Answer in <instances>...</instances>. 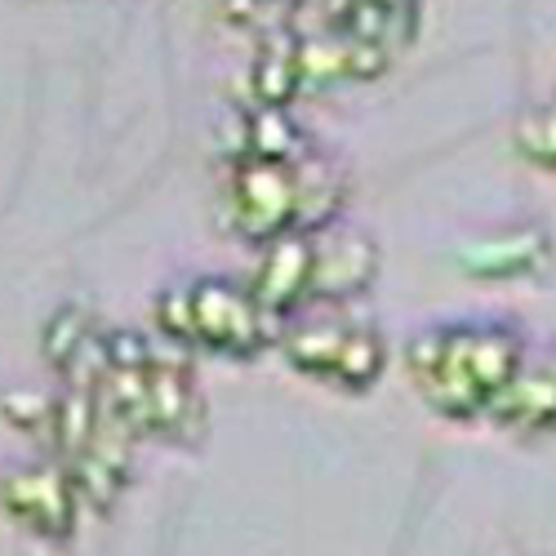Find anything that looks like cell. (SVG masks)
Wrapping results in <instances>:
<instances>
[{
	"label": "cell",
	"instance_id": "6da1fadb",
	"mask_svg": "<svg viewBox=\"0 0 556 556\" xmlns=\"http://www.w3.org/2000/svg\"><path fill=\"white\" fill-rule=\"evenodd\" d=\"M526 365V339L503 320H458L437 326L405 343V369L419 396L441 419L468 424L490 414L494 396L517 379Z\"/></svg>",
	"mask_w": 556,
	"mask_h": 556
},
{
	"label": "cell",
	"instance_id": "7a4b0ae2",
	"mask_svg": "<svg viewBox=\"0 0 556 556\" xmlns=\"http://www.w3.org/2000/svg\"><path fill=\"white\" fill-rule=\"evenodd\" d=\"M188 294H192V320H197V348L223 352V356H258L281 339L286 320L258 307V299L227 281V276H188Z\"/></svg>",
	"mask_w": 556,
	"mask_h": 556
},
{
	"label": "cell",
	"instance_id": "3957f363",
	"mask_svg": "<svg viewBox=\"0 0 556 556\" xmlns=\"http://www.w3.org/2000/svg\"><path fill=\"white\" fill-rule=\"evenodd\" d=\"M294 161H258V156H237L227 169V192H223V214L227 227L241 241H271L281 231H294Z\"/></svg>",
	"mask_w": 556,
	"mask_h": 556
},
{
	"label": "cell",
	"instance_id": "277c9868",
	"mask_svg": "<svg viewBox=\"0 0 556 556\" xmlns=\"http://www.w3.org/2000/svg\"><path fill=\"white\" fill-rule=\"evenodd\" d=\"M0 507L36 539H67L76 530L80 494L63 463H27V468L0 477Z\"/></svg>",
	"mask_w": 556,
	"mask_h": 556
},
{
	"label": "cell",
	"instance_id": "5b68a950",
	"mask_svg": "<svg viewBox=\"0 0 556 556\" xmlns=\"http://www.w3.org/2000/svg\"><path fill=\"white\" fill-rule=\"evenodd\" d=\"M148 414H152V437L169 445H201L205 437V405L192 383V361L188 348L178 343H152L148 365Z\"/></svg>",
	"mask_w": 556,
	"mask_h": 556
},
{
	"label": "cell",
	"instance_id": "8992f818",
	"mask_svg": "<svg viewBox=\"0 0 556 556\" xmlns=\"http://www.w3.org/2000/svg\"><path fill=\"white\" fill-rule=\"evenodd\" d=\"M379 276V250L365 231H339L326 227L312 237V290L307 303L343 307L356 294H365Z\"/></svg>",
	"mask_w": 556,
	"mask_h": 556
},
{
	"label": "cell",
	"instance_id": "52a82bcc",
	"mask_svg": "<svg viewBox=\"0 0 556 556\" xmlns=\"http://www.w3.org/2000/svg\"><path fill=\"white\" fill-rule=\"evenodd\" d=\"M490 419L517 441L556 437V343H547L539 356H526L517 379L494 396Z\"/></svg>",
	"mask_w": 556,
	"mask_h": 556
},
{
	"label": "cell",
	"instance_id": "ba28073f",
	"mask_svg": "<svg viewBox=\"0 0 556 556\" xmlns=\"http://www.w3.org/2000/svg\"><path fill=\"white\" fill-rule=\"evenodd\" d=\"M245 290L258 299L263 312L281 316V320L294 316L312 290V237H303V231H281V237L263 241Z\"/></svg>",
	"mask_w": 556,
	"mask_h": 556
},
{
	"label": "cell",
	"instance_id": "9c48e42d",
	"mask_svg": "<svg viewBox=\"0 0 556 556\" xmlns=\"http://www.w3.org/2000/svg\"><path fill=\"white\" fill-rule=\"evenodd\" d=\"M552 263V245L539 227H507L458 250V267L477 281H530Z\"/></svg>",
	"mask_w": 556,
	"mask_h": 556
},
{
	"label": "cell",
	"instance_id": "30bf717a",
	"mask_svg": "<svg viewBox=\"0 0 556 556\" xmlns=\"http://www.w3.org/2000/svg\"><path fill=\"white\" fill-rule=\"evenodd\" d=\"M348 330H352V320L339 316V312H330V316H303V320H294V326L281 330L276 348H281V356L290 361V369H299V375H307L316 383H330Z\"/></svg>",
	"mask_w": 556,
	"mask_h": 556
},
{
	"label": "cell",
	"instance_id": "8fae6325",
	"mask_svg": "<svg viewBox=\"0 0 556 556\" xmlns=\"http://www.w3.org/2000/svg\"><path fill=\"white\" fill-rule=\"evenodd\" d=\"M250 99L254 108H290L303 94V72H299V31L276 27L263 36L258 54L250 63Z\"/></svg>",
	"mask_w": 556,
	"mask_h": 556
},
{
	"label": "cell",
	"instance_id": "7c38bea8",
	"mask_svg": "<svg viewBox=\"0 0 556 556\" xmlns=\"http://www.w3.org/2000/svg\"><path fill=\"white\" fill-rule=\"evenodd\" d=\"M294 188H299V205H294V231L303 237H316L334 223V214L343 210V197H348V182L339 174L334 161L316 156V152H303L294 161Z\"/></svg>",
	"mask_w": 556,
	"mask_h": 556
},
{
	"label": "cell",
	"instance_id": "4fadbf2b",
	"mask_svg": "<svg viewBox=\"0 0 556 556\" xmlns=\"http://www.w3.org/2000/svg\"><path fill=\"white\" fill-rule=\"evenodd\" d=\"M103 432V409H99V396L89 388H63L54 396V414H50V445L59 454V463L85 454L94 445V437Z\"/></svg>",
	"mask_w": 556,
	"mask_h": 556
},
{
	"label": "cell",
	"instance_id": "5bb4252c",
	"mask_svg": "<svg viewBox=\"0 0 556 556\" xmlns=\"http://www.w3.org/2000/svg\"><path fill=\"white\" fill-rule=\"evenodd\" d=\"M307 152L299 125L286 116V108H250L237 125V156L258 161H299ZM231 156V161H237Z\"/></svg>",
	"mask_w": 556,
	"mask_h": 556
},
{
	"label": "cell",
	"instance_id": "9a60e30c",
	"mask_svg": "<svg viewBox=\"0 0 556 556\" xmlns=\"http://www.w3.org/2000/svg\"><path fill=\"white\" fill-rule=\"evenodd\" d=\"M383 365H388V343L375 326L365 320H352V330L343 339V352H339V365H334V388L343 392H369L379 379H383Z\"/></svg>",
	"mask_w": 556,
	"mask_h": 556
},
{
	"label": "cell",
	"instance_id": "2e32d148",
	"mask_svg": "<svg viewBox=\"0 0 556 556\" xmlns=\"http://www.w3.org/2000/svg\"><path fill=\"white\" fill-rule=\"evenodd\" d=\"M99 339V330H94V316H89V307H80V303H63L50 320H45V330H40V352H45V361H50V369L54 375H63V369Z\"/></svg>",
	"mask_w": 556,
	"mask_h": 556
},
{
	"label": "cell",
	"instance_id": "e0dca14e",
	"mask_svg": "<svg viewBox=\"0 0 556 556\" xmlns=\"http://www.w3.org/2000/svg\"><path fill=\"white\" fill-rule=\"evenodd\" d=\"M299 72L303 89H326L334 80H348V36L339 27H320L299 36Z\"/></svg>",
	"mask_w": 556,
	"mask_h": 556
},
{
	"label": "cell",
	"instance_id": "ac0fdd59",
	"mask_svg": "<svg viewBox=\"0 0 556 556\" xmlns=\"http://www.w3.org/2000/svg\"><path fill=\"white\" fill-rule=\"evenodd\" d=\"M152 320L156 334L178 343V348H197V320H192V294L188 281H165L152 299Z\"/></svg>",
	"mask_w": 556,
	"mask_h": 556
},
{
	"label": "cell",
	"instance_id": "d6986e66",
	"mask_svg": "<svg viewBox=\"0 0 556 556\" xmlns=\"http://www.w3.org/2000/svg\"><path fill=\"white\" fill-rule=\"evenodd\" d=\"M517 152L534 169L556 174V108H534L517 121Z\"/></svg>",
	"mask_w": 556,
	"mask_h": 556
},
{
	"label": "cell",
	"instance_id": "ffe728a7",
	"mask_svg": "<svg viewBox=\"0 0 556 556\" xmlns=\"http://www.w3.org/2000/svg\"><path fill=\"white\" fill-rule=\"evenodd\" d=\"M0 409H5V424L23 428V432H50L54 396H40L31 388H14V392L0 396Z\"/></svg>",
	"mask_w": 556,
	"mask_h": 556
},
{
	"label": "cell",
	"instance_id": "44dd1931",
	"mask_svg": "<svg viewBox=\"0 0 556 556\" xmlns=\"http://www.w3.org/2000/svg\"><path fill=\"white\" fill-rule=\"evenodd\" d=\"M375 5H383L392 14H405V18H419V0H375Z\"/></svg>",
	"mask_w": 556,
	"mask_h": 556
}]
</instances>
